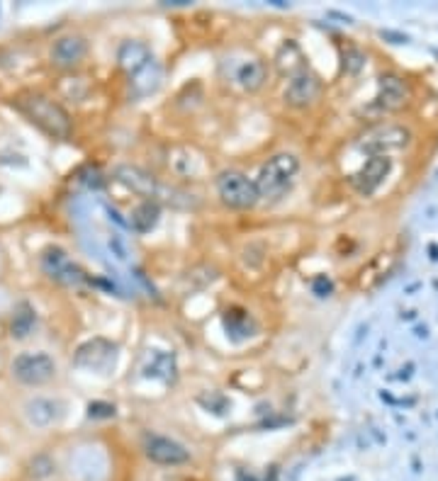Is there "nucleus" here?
<instances>
[{
	"label": "nucleus",
	"instance_id": "12",
	"mask_svg": "<svg viewBox=\"0 0 438 481\" xmlns=\"http://www.w3.org/2000/svg\"><path fill=\"white\" fill-rule=\"evenodd\" d=\"M151 59H154V54H151V49L144 42H125L120 51H117V64L127 73V78L134 76L139 69H144Z\"/></svg>",
	"mask_w": 438,
	"mask_h": 481
},
{
	"label": "nucleus",
	"instance_id": "16",
	"mask_svg": "<svg viewBox=\"0 0 438 481\" xmlns=\"http://www.w3.org/2000/svg\"><path fill=\"white\" fill-rule=\"evenodd\" d=\"M236 80L243 90H258L266 80V66L261 61H246V64L239 66L236 71Z\"/></svg>",
	"mask_w": 438,
	"mask_h": 481
},
{
	"label": "nucleus",
	"instance_id": "17",
	"mask_svg": "<svg viewBox=\"0 0 438 481\" xmlns=\"http://www.w3.org/2000/svg\"><path fill=\"white\" fill-rule=\"evenodd\" d=\"M34 324H37V314H34V309L27 304V301H22V304L15 309V316H13V336L27 338L32 333Z\"/></svg>",
	"mask_w": 438,
	"mask_h": 481
},
{
	"label": "nucleus",
	"instance_id": "14",
	"mask_svg": "<svg viewBox=\"0 0 438 481\" xmlns=\"http://www.w3.org/2000/svg\"><path fill=\"white\" fill-rule=\"evenodd\" d=\"M159 217H161L159 202H156V199H144V202L134 207L129 224H132V229H134V231L146 234V231H151L156 224H159Z\"/></svg>",
	"mask_w": 438,
	"mask_h": 481
},
{
	"label": "nucleus",
	"instance_id": "4",
	"mask_svg": "<svg viewBox=\"0 0 438 481\" xmlns=\"http://www.w3.org/2000/svg\"><path fill=\"white\" fill-rule=\"evenodd\" d=\"M76 367L95 372V375H110L117 367V345L105 338H93L76 350Z\"/></svg>",
	"mask_w": 438,
	"mask_h": 481
},
{
	"label": "nucleus",
	"instance_id": "3",
	"mask_svg": "<svg viewBox=\"0 0 438 481\" xmlns=\"http://www.w3.org/2000/svg\"><path fill=\"white\" fill-rule=\"evenodd\" d=\"M217 194L232 209H251L258 202L256 182L239 171H224L217 178Z\"/></svg>",
	"mask_w": 438,
	"mask_h": 481
},
{
	"label": "nucleus",
	"instance_id": "20",
	"mask_svg": "<svg viewBox=\"0 0 438 481\" xmlns=\"http://www.w3.org/2000/svg\"><path fill=\"white\" fill-rule=\"evenodd\" d=\"M236 481H261V479H258V477H253V474H239V477H236Z\"/></svg>",
	"mask_w": 438,
	"mask_h": 481
},
{
	"label": "nucleus",
	"instance_id": "18",
	"mask_svg": "<svg viewBox=\"0 0 438 481\" xmlns=\"http://www.w3.org/2000/svg\"><path fill=\"white\" fill-rule=\"evenodd\" d=\"M54 403L47 401V399H34V401L27 403V416L32 423L37 426H47V423L54 421Z\"/></svg>",
	"mask_w": 438,
	"mask_h": 481
},
{
	"label": "nucleus",
	"instance_id": "10",
	"mask_svg": "<svg viewBox=\"0 0 438 481\" xmlns=\"http://www.w3.org/2000/svg\"><path fill=\"white\" fill-rule=\"evenodd\" d=\"M161 78H164V73H161L159 61L151 59L149 64L144 66V69H139L134 76H129V90H132V97L141 100V97L154 95L156 90H159V85H161Z\"/></svg>",
	"mask_w": 438,
	"mask_h": 481
},
{
	"label": "nucleus",
	"instance_id": "8",
	"mask_svg": "<svg viewBox=\"0 0 438 481\" xmlns=\"http://www.w3.org/2000/svg\"><path fill=\"white\" fill-rule=\"evenodd\" d=\"M88 54V42L78 34H69L54 42L52 47V61L61 69H71V66L80 64L83 56Z\"/></svg>",
	"mask_w": 438,
	"mask_h": 481
},
{
	"label": "nucleus",
	"instance_id": "19",
	"mask_svg": "<svg viewBox=\"0 0 438 481\" xmlns=\"http://www.w3.org/2000/svg\"><path fill=\"white\" fill-rule=\"evenodd\" d=\"M224 324H227L229 333L251 336V321H248V316L241 314V311H229L227 319H224Z\"/></svg>",
	"mask_w": 438,
	"mask_h": 481
},
{
	"label": "nucleus",
	"instance_id": "11",
	"mask_svg": "<svg viewBox=\"0 0 438 481\" xmlns=\"http://www.w3.org/2000/svg\"><path fill=\"white\" fill-rule=\"evenodd\" d=\"M115 178H117V182H122V185L127 187V190H132V192H136V194H144L146 199L156 197V180H154V175L144 173L141 168L120 166L115 171Z\"/></svg>",
	"mask_w": 438,
	"mask_h": 481
},
{
	"label": "nucleus",
	"instance_id": "13",
	"mask_svg": "<svg viewBox=\"0 0 438 481\" xmlns=\"http://www.w3.org/2000/svg\"><path fill=\"white\" fill-rule=\"evenodd\" d=\"M387 173H390V158L375 156V158H370L363 168H360V173L353 178V182H355V187H358L360 192L368 194V192H373L380 182H383V178L387 175Z\"/></svg>",
	"mask_w": 438,
	"mask_h": 481
},
{
	"label": "nucleus",
	"instance_id": "1",
	"mask_svg": "<svg viewBox=\"0 0 438 481\" xmlns=\"http://www.w3.org/2000/svg\"><path fill=\"white\" fill-rule=\"evenodd\" d=\"M17 112H22L34 127L44 131L52 139H69L71 134V117L59 102L39 93H24L13 100Z\"/></svg>",
	"mask_w": 438,
	"mask_h": 481
},
{
	"label": "nucleus",
	"instance_id": "5",
	"mask_svg": "<svg viewBox=\"0 0 438 481\" xmlns=\"http://www.w3.org/2000/svg\"><path fill=\"white\" fill-rule=\"evenodd\" d=\"M39 265L42 270L54 280V282H61L66 287H76V285H83L85 282V273L69 258L64 248L59 245H49V248L42 250L39 255Z\"/></svg>",
	"mask_w": 438,
	"mask_h": 481
},
{
	"label": "nucleus",
	"instance_id": "9",
	"mask_svg": "<svg viewBox=\"0 0 438 481\" xmlns=\"http://www.w3.org/2000/svg\"><path fill=\"white\" fill-rule=\"evenodd\" d=\"M319 95V80L307 71H299L290 78L288 88H285V100L295 107H304Z\"/></svg>",
	"mask_w": 438,
	"mask_h": 481
},
{
	"label": "nucleus",
	"instance_id": "6",
	"mask_svg": "<svg viewBox=\"0 0 438 481\" xmlns=\"http://www.w3.org/2000/svg\"><path fill=\"white\" fill-rule=\"evenodd\" d=\"M54 372H56L54 360L49 355H44V352L20 355V357H15V362H13V375L17 377L22 385H29V387L47 385V382L54 377Z\"/></svg>",
	"mask_w": 438,
	"mask_h": 481
},
{
	"label": "nucleus",
	"instance_id": "2",
	"mask_svg": "<svg viewBox=\"0 0 438 481\" xmlns=\"http://www.w3.org/2000/svg\"><path fill=\"white\" fill-rule=\"evenodd\" d=\"M297 171L299 161L292 153H275L273 158H268L261 166V171H258V178L253 180L258 190V199H268V202L280 199L290 190Z\"/></svg>",
	"mask_w": 438,
	"mask_h": 481
},
{
	"label": "nucleus",
	"instance_id": "15",
	"mask_svg": "<svg viewBox=\"0 0 438 481\" xmlns=\"http://www.w3.org/2000/svg\"><path fill=\"white\" fill-rule=\"evenodd\" d=\"M404 95H407V88L402 85L400 78H395V76H387V78L380 80V107H385V110H397V107L404 102Z\"/></svg>",
	"mask_w": 438,
	"mask_h": 481
},
{
	"label": "nucleus",
	"instance_id": "7",
	"mask_svg": "<svg viewBox=\"0 0 438 481\" xmlns=\"http://www.w3.org/2000/svg\"><path fill=\"white\" fill-rule=\"evenodd\" d=\"M144 450H146V457L156 464H171L173 467V464H183L190 459V452L181 443H176L171 438H161V435H151L146 440Z\"/></svg>",
	"mask_w": 438,
	"mask_h": 481
}]
</instances>
